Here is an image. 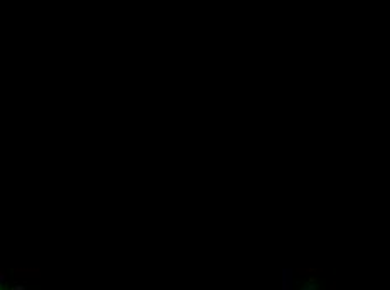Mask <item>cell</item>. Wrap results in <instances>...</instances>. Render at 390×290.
Returning <instances> with one entry per match:
<instances>
[{
    "instance_id": "cell-1",
    "label": "cell",
    "mask_w": 390,
    "mask_h": 290,
    "mask_svg": "<svg viewBox=\"0 0 390 290\" xmlns=\"http://www.w3.org/2000/svg\"><path fill=\"white\" fill-rule=\"evenodd\" d=\"M0 290H9V288H5V287H2V285H0Z\"/></svg>"
}]
</instances>
